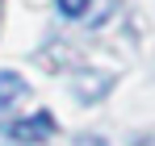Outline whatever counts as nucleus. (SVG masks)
Listing matches in <instances>:
<instances>
[{"label":"nucleus","instance_id":"1","mask_svg":"<svg viewBox=\"0 0 155 146\" xmlns=\"http://www.w3.org/2000/svg\"><path fill=\"white\" fill-rule=\"evenodd\" d=\"M4 134H8L13 142H42V138L54 134V117L51 113H34V117H25V121H13Z\"/></svg>","mask_w":155,"mask_h":146},{"label":"nucleus","instance_id":"2","mask_svg":"<svg viewBox=\"0 0 155 146\" xmlns=\"http://www.w3.org/2000/svg\"><path fill=\"white\" fill-rule=\"evenodd\" d=\"M25 96H29V84L21 79V71H0V113L21 104Z\"/></svg>","mask_w":155,"mask_h":146},{"label":"nucleus","instance_id":"3","mask_svg":"<svg viewBox=\"0 0 155 146\" xmlns=\"http://www.w3.org/2000/svg\"><path fill=\"white\" fill-rule=\"evenodd\" d=\"M88 4H92V0H59V13H63V17H84Z\"/></svg>","mask_w":155,"mask_h":146},{"label":"nucleus","instance_id":"4","mask_svg":"<svg viewBox=\"0 0 155 146\" xmlns=\"http://www.w3.org/2000/svg\"><path fill=\"white\" fill-rule=\"evenodd\" d=\"M76 146H109V142L97 138V134H84V138H76Z\"/></svg>","mask_w":155,"mask_h":146},{"label":"nucleus","instance_id":"5","mask_svg":"<svg viewBox=\"0 0 155 146\" xmlns=\"http://www.w3.org/2000/svg\"><path fill=\"white\" fill-rule=\"evenodd\" d=\"M138 146H155V138H147V142H138Z\"/></svg>","mask_w":155,"mask_h":146},{"label":"nucleus","instance_id":"6","mask_svg":"<svg viewBox=\"0 0 155 146\" xmlns=\"http://www.w3.org/2000/svg\"><path fill=\"white\" fill-rule=\"evenodd\" d=\"M0 4H4V0H0Z\"/></svg>","mask_w":155,"mask_h":146}]
</instances>
